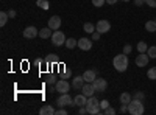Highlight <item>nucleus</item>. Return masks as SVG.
<instances>
[{
  "label": "nucleus",
  "instance_id": "nucleus-27",
  "mask_svg": "<svg viewBox=\"0 0 156 115\" xmlns=\"http://www.w3.org/2000/svg\"><path fill=\"white\" fill-rule=\"evenodd\" d=\"M147 55L150 56V59H156V45L148 47V50H147Z\"/></svg>",
  "mask_w": 156,
  "mask_h": 115
},
{
  "label": "nucleus",
  "instance_id": "nucleus-39",
  "mask_svg": "<svg viewBox=\"0 0 156 115\" xmlns=\"http://www.w3.org/2000/svg\"><path fill=\"white\" fill-rule=\"evenodd\" d=\"M125 112H128V104H122L120 103V113H125Z\"/></svg>",
  "mask_w": 156,
  "mask_h": 115
},
{
  "label": "nucleus",
  "instance_id": "nucleus-12",
  "mask_svg": "<svg viewBox=\"0 0 156 115\" xmlns=\"http://www.w3.org/2000/svg\"><path fill=\"white\" fill-rule=\"evenodd\" d=\"M78 47H80L83 52H87V50L92 48V41L87 39V37H81V39H78Z\"/></svg>",
  "mask_w": 156,
  "mask_h": 115
},
{
  "label": "nucleus",
  "instance_id": "nucleus-25",
  "mask_svg": "<svg viewBox=\"0 0 156 115\" xmlns=\"http://www.w3.org/2000/svg\"><path fill=\"white\" fill-rule=\"evenodd\" d=\"M44 62H45V64H50V62H51V64H58L59 61H58V56H56V55H48V56L44 59Z\"/></svg>",
  "mask_w": 156,
  "mask_h": 115
},
{
  "label": "nucleus",
  "instance_id": "nucleus-3",
  "mask_svg": "<svg viewBox=\"0 0 156 115\" xmlns=\"http://www.w3.org/2000/svg\"><path fill=\"white\" fill-rule=\"evenodd\" d=\"M86 109H87V113H90V115H98V113H101V112H103V110H101V107H100V101H98L94 95L87 98Z\"/></svg>",
  "mask_w": 156,
  "mask_h": 115
},
{
  "label": "nucleus",
  "instance_id": "nucleus-20",
  "mask_svg": "<svg viewBox=\"0 0 156 115\" xmlns=\"http://www.w3.org/2000/svg\"><path fill=\"white\" fill-rule=\"evenodd\" d=\"M145 30L148 33H154L156 31V20H147L145 22Z\"/></svg>",
  "mask_w": 156,
  "mask_h": 115
},
{
  "label": "nucleus",
  "instance_id": "nucleus-31",
  "mask_svg": "<svg viewBox=\"0 0 156 115\" xmlns=\"http://www.w3.org/2000/svg\"><path fill=\"white\" fill-rule=\"evenodd\" d=\"M103 113H106V115H114V113H115V109L109 106V107H106L105 110H103Z\"/></svg>",
  "mask_w": 156,
  "mask_h": 115
},
{
  "label": "nucleus",
  "instance_id": "nucleus-4",
  "mask_svg": "<svg viewBox=\"0 0 156 115\" xmlns=\"http://www.w3.org/2000/svg\"><path fill=\"white\" fill-rule=\"evenodd\" d=\"M50 39H51V42H53L55 47H61V45L66 44V36H64V33L59 31V30H55Z\"/></svg>",
  "mask_w": 156,
  "mask_h": 115
},
{
  "label": "nucleus",
  "instance_id": "nucleus-13",
  "mask_svg": "<svg viewBox=\"0 0 156 115\" xmlns=\"http://www.w3.org/2000/svg\"><path fill=\"white\" fill-rule=\"evenodd\" d=\"M73 103H75V106H78V107H83V106H86V103H87V96H86L84 93H78V95L73 98Z\"/></svg>",
  "mask_w": 156,
  "mask_h": 115
},
{
  "label": "nucleus",
  "instance_id": "nucleus-7",
  "mask_svg": "<svg viewBox=\"0 0 156 115\" xmlns=\"http://www.w3.org/2000/svg\"><path fill=\"white\" fill-rule=\"evenodd\" d=\"M55 87H56V92H59V93H67V92L70 90L69 81H67V79H62V78L58 79V83L55 84Z\"/></svg>",
  "mask_w": 156,
  "mask_h": 115
},
{
  "label": "nucleus",
  "instance_id": "nucleus-37",
  "mask_svg": "<svg viewBox=\"0 0 156 115\" xmlns=\"http://www.w3.org/2000/svg\"><path fill=\"white\" fill-rule=\"evenodd\" d=\"M100 36H101L100 31H94V33H92V41H98V39H100Z\"/></svg>",
  "mask_w": 156,
  "mask_h": 115
},
{
  "label": "nucleus",
  "instance_id": "nucleus-18",
  "mask_svg": "<svg viewBox=\"0 0 156 115\" xmlns=\"http://www.w3.org/2000/svg\"><path fill=\"white\" fill-rule=\"evenodd\" d=\"M55 109L53 107H51L50 104H45V106H42L41 107V110H39V113H41V115H55Z\"/></svg>",
  "mask_w": 156,
  "mask_h": 115
},
{
  "label": "nucleus",
  "instance_id": "nucleus-42",
  "mask_svg": "<svg viewBox=\"0 0 156 115\" xmlns=\"http://www.w3.org/2000/svg\"><path fill=\"white\" fill-rule=\"evenodd\" d=\"M136 6H142V3H145V0H134Z\"/></svg>",
  "mask_w": 156,
  "mask_h": 115
},
{
  "label": "nucleus",
  "instance_id": "nucleus-2",
  "mask_svg": "<svg viewBox=\"0 0 156 115\" xmlns=\"http://www.w3.org/2000/svg\"><path fill=\"white\" fill-rule=\"evenodd\" d=\"M145 110L144 107V101L142 100H136L133 98L131 101H129V104H128V112L131 113V115H142Z\"/></svg>",
  "mask_w": 156,
  "mask_h": 115
},
{
  "label": "nucleus",
  "instance_id": "nucleus-14",
  "mask_svg": "<svg viewBox=\"0 0 156 115\" xmlns=\"http://www.w3.org/2000/svg\"><path fill=\"white\" fill-rule=\"evenodd\" d=\"M84 78H83V75L81 76H75V78L72 79V87L73 89H76V90H80V89H83V86H84Z\"/></svg>",
  "mask_w": 156,
  "mask_h": 115
},
{
  "label": "nucleus",
  "instance_id": "nucleus-1",
  "mask_svg": "<svg viewBox=\"0 0 156 115\" xmlns=\"http://www.w3.org/2000/svg\"><path fill=\"white\" fill-rule=\"evenodd\" d=\"M112 66H114V69H115L117 72H120V73L126 72V69H128V56H126L125 53H120V55L114 56Z\"/></svg>",
  "mask_w": 156,
  "mask_h": 115
},
{
  "label": "nucleus",
  "instance_id": "nucleus-19",
  "mask_svg": "<svg viewBox=\"0 0 156 115\" xmlns=\"http://www.w3.org/2000/svg\"><path fill=\"white\" fill-rule=\"evenodd\" d=\"M131 100H133V95L129 92H123L120 95V103L122 104H129V101H131Z\"/></svg>",
  "mask_w": 156,
  "mask_h": 115
},
{
  "label": "nucleus",
  "instance_id": "nucleus-8",
  "mask_svg": "<svg viewBox=\"0 0 156 115\" xmlns=\"http://www.w3.org/2000/svg\"><path fill=\"white\" fill-rule=\"evenodd\" d=\"M134 62H136L137 67H147L148 62H150V56H148L147 53H139V55L136 56Z\"/></svg>",
  "mask_w": 156,
  "mask_h": 115
},
{
  "label": "nucleus",
  "instance_id": "nucleus-6",
  "mask_svg": "<svg viewBox=\"0 0 156 115\" xmlns=\"http://www.w3.org/2000/svg\"><path fill=\"white\" fill-rule=\"evenodd\" d=\"M92 86H94V89H95V92H106L108 81L103 79V78H95V79L92 81Z\"/></svg>",
  "mask_w": 156,
  "mask_h": 115
},
{
  "label": "nucleus",
  "instance_id": "nucleus-46",
  "mask_svg": "<svg viewBox=\"0 0 156 115\" xmlns=\"http://www.w3.org/2000/svg\"><path fill=\"white\" fill-rule=\"evenodd\" d=\"M154 20H156V19H154Z\"/></svg>",
  "mask_w": 156,
  "mask_h": 115
},
{
  "label": "nucleus",
  "instance_id": "nucleus-36",
  "mask_svg": "<svg viewBox=\"0 0 156 115\" xmlns=\"http://www.w3.org/2000/svg\"><path fill=\"white\" fill-rule=\"evenodd\" d=\"M55 115H67V110L64 109V107H59V109L55 112Z\"/></svg>",
  "mask_w": 156,
  "mask_h": 115
},
{
  "label": "nucleus",
  "instance_id": "nucleus-26",
  "mask_svg": "<svg viewBox=\"0 0 156 115\" xmlns=\"http://www.w3.org/2000/svg\"><path fill=\"white\" fill-rule=\"evenodd\" d=\"M36 5L41 9H48L50 8V3L47 2V0H36Z\"/></svg>",
  "mask_w": 156,
  "mask_h": 115
},
{
  "label": "nucleus",
  "instance_id": "nucleus-9",
  "mask_svg": "<svg viewBox=\"0 0 156 115\" xmlns=\"http://www.w3.org/2000/svg\"><path fill=\"white\" fill-rule=\"evenodd\" d=\"M95 30H97V31H100L101 34L108 33V31L111 30V23H109V20H105V19L98 20V22H97V27H95Z\"/></svg>",
  "mask_w": 156,
  "mask_h": 115
},
{
  "label": "nucleus",
  "instance_id": "nucleus-11",
  "mask_svg": "<svg viewBox=\"0 0 156 115\" xmlns=\"http://www.w3.org/2000/svg\"><path fill=\"white\" fill-rule=\"evenodd\" d=\"M47 27H50L51 30H59V27H61V17L59 16H51L48 19Z\"/></svg>",
  "mask_w": 156,
  "mask_h": 115
},
{
  "label": "nucleus",
  "instance_id": "nucleus-44",
  "mask_svg": "<svg viewBox=\"0 0 156 115\" xmlns=\"http://www.w3.org/2000/svg\"><path fill=\"white\" fill-rule=\"evenodd\" d=\"M117 2H119V0H106V3H108V5H115Z\"/></svg>",
  "mask_w": 156,
  "mask_h": 115
},
{
  "label": "nucleus",
  "instance_id": "nucleus-16",
  "mask_svg": "<svg viewBox=\"0 0 156 115\" xmlns=\"http://www.w3.org/2000/svg\"><path fill=\"white\" fill-rule=\"evenodd\" d=\"M83 78H84L86 83H92V81L97 78V72H95V70H86V72L83 73Z\"/></svg>",
  "mask_w": 156,
  "mask_h": 115
},
{
  "label": "nucleus",
  "instance_id": "nucleus-43",
  "mask_svg": "<svg viewBox=\"0 0 156 115\" xmlns=\"http://www.w3.org/2000/svg\"><path fill=\"white\" fill-rule=\"evenodd\" d=\"M41 64H42V59H39V58H37V59H34V66H36V67H39Z\"/></svg>",
  "mask_w": 156,
  "mask_h": 115
},
{
  "label": "nucleus",
  "instance_id": "nucleus-24",
  "mask_svg": "<svg viewBox=\"0 0 156 115\" xmlns=\"http://www.w3.org/2000/svg\"><path fill=\"white\" fill-rule=\"evenodd\" d=\"M64 45H66L67 48H75V47H78V41H75L73 39V37H70V39H66V44H64Z\"/></svg>",
  "mask_w": 156,
  "mask_h": 115
},
{
  "label": "nucleus",
  "instance_id": "nucleus-15",
  "mask_svg": "<svg viewBox=\"0 0 156 115\" xmlns=\"http://www.w3.org/2000/svg\"><path fill=\"white\" fill-rule=\"evenodd\" d=\"M83 93L89 98V96H92L94 93H95V89H94V86H92V83H84V86H83Z\"/></svg>",
  "mask_w": 156,
  "mask_h": 115
},
{
  "label": "nucleus",
  "instance_id": "nucleus-21",
  "mask_svg": "<svg viewBox=\"0 0 156 115\" xmlns=\"http://www.w3.org/2000/svg\"><path fill=\"white\" fill-rule=\"evenodd\" d=\"M83 30H84V33L92 34V33L95 31V25H94V23H90V22H86V23H84V27H83Z\"/></svg>",
  "mask_w": 156,
  "mask_h": 115
},
{
  "label": "nucleus",
  "instance_id": "nucleus-10",
  "mask_svg": "<svg viewBox=\"0 0 156 115\" xmlns=\"http://www.w3.org/2000/svg\"><path fill=\"white\" fill-rule=\"evenodd\" d=\"M23 37L25 39H34L36 36H39V30L36 28V27H27L23 30Z\"/></svg>",
  "mask_w": 156,
  "mask_h": 115
},
{
  "label": "nucleus",
  "instance_id": "nucleus-29",
  "mask_svg": "<svg viewBox=\"0 0 156 115\" xmlns=\"http://www.w3.org/2000/svg\"><path fill=\"white\" fill-rule=\"evenodd\" d=\"M105 3H106V0H92V5L97 6V8H101Z\"/></svg>",
  "mask_w": 156,
  "mask_h": 115
},
{
  "label": "nucleus",
  "instance_id": "nucleus-28",
  "mask_svg": "<svg viewBox=\"0 0 156 115\" xmlns=\"http://www.w3.org/2000/svg\"><path fill=\"white\" fill-rule=\"evenodd\" d=\"M147 76H148V79H156V67H151V69H148V72H147Z\"/></svg>",
  "mask_w": 156,
  "mask_h": 115
},
{
  "label": "nucleus",
  "instance_id": "nucleus-35",
  "mask_svg": "<svg viewBox=\"0 0 156 115\" xmlns=\"http://www.w3.org/2000/svg\"><path fill=\"white\" fill-rule=\"evenodd\" d=\"M131 52H133V47H131V45H125V47H123V53H125V55H129Z\"/></svg>",
  "mask_w": 156,
  "mask_h": 115
},
{
  "label": "nucleus",
  "instance_id": "nucleus-32",
  "mask_svg": "<svg viewBox=\"0 0 156 115\" xmlns=\"http://www.w3.org/2000/svg\"><path fill=\"white\" fill-rule=\"evenodd\" d=\"M133 98H136V100H142V101H144V98H145V93H144V92H136Z\"/></svg>",
  "mask_w": 156,
  "mask_h": 115
},
{
  "label": "nucleus",
  "instance_id": "nucleus-38",
  "mask_svg": "<svg viewBox=\"0 0 156 115\" xmlns=\"http://www.w3.org/2000/svg\"><path fill=\"white\" fill-rule=\"evenodd\" d=\"M145 3L151 8H156V0H145Z\"/></svg>",
  "mask_w": 156,
  "mask_h": 115
},
{
  "label": "nucleus",
  "instance_id": "nucleus-34",
  "mask_svg": "<svg viewBox=\"0 0 156 115\" xmlns=\"http://www.w3.org/2000/svg\"><path fill=\"white\" fill-rule=\"evenodd\" d=\"M100 107H101L103 110H105L106 107H109V103H108L106 100H101V101H100Z\"/></svg>",
  "mask_w": 156,
  "mask_h": 115
},
{
  "label": "nucleus",
  "instance_id": "nucleus-23",
  "mask_svg": "<svg viewBox=\"0 0 156 115\" xmlns=\"http://www.w3.org/2000/svg\"><path fill=\"white\" fill-rule=\"evenodd\" d=\"M137 52L139 53H147V50H148V47H147V42H144V41H140L139 44H137Z\"/></svg>",
  "mask_w": 156,
  "mask_h": 115
},
{
  "label": "nucleus",
  "instance_id": "nucleus-30",
  "mask_svg": "<svg viewBox=\"0 0 156 115\" xmlns=\"http://www.w3.org/2000/svg\"><path fill=\"white\" fill-rule=\"evenodd\" d=\"M56 83H58V81H56V78H55L53 75H50L48 78H47V84H50V86H53V84H56Z\"/></svg>",
  "mask_w": 156,
  "mask_h": 115
},
{
  "label": "nucleus",
  "instance_id": "nucleus-33",
  "mask_svg": "<svg viewBox=\"0 0 156 115\" xmlns=\"http://www.w3.org/2000/svg\"><path fill=\"white\" fill-rule=\"evenodd\" d=\"M70 76H72V73H70L69 70H66L62 75H59V78H62V79H67V78H70Z\"/></svg>",
  "mask_w": 156,
  "mask_h": 115
},
{
  "label": "nucleus",
  "instance_id": "nucleus-40",
  "mask_svg": "<svg viewBox=\"0 0 156 115\" xmlns=\"http://www.w3.org/2000/svg\"><path fill=\"white\" fill-rule=\"evenodd\" d=\"M8 16H9V19H14L16 17V11L14 9H9L8 11Z\"/></svg>",
  "mask_w": 156,
  "mask_h": 115
},
{
  "label": "nucleus",
  "instance_id": "nucleus-5",
  "mask_svg": "<svg viewBox=\"0 0 156 115\" xmlns=\"http://www.w3.org/2000/svg\"><path fill=\"white\" fill-rule=\"evenodd\" d=\"M56 104H58V107H66V106H75L73 100H72V96H70L69 93H61V95L58 96V100H56Z\"/></svg>",
  "mask_w": 156,
  "mask_h": 115
},
{
  "label": "nucleus",
  "instance_id": "nucleus-41",
  "mask_svg": "<svg viewBox=\"0 0 156 115\" xmlns=\"http://www.w3.org/2000/svg\"><path fill=\"white\" fill-rule=\"evenodd\" d=\"M78 113H80V115H84V113H87V109H86V106L80 107V110H78Z\"/></svg>",
  "mask_w": 156,
  "mask_h": 115
},
{
  "label": "nucleus",
  "instance_id": "nucleus-22",
  "mask_svg": "<svg viewBox=\"0 0 156 115\" xmlns=\"http://www.w3.org/2000/svg\"><path fill=\"white\" fill-rule=\"evenodd\" d=\"M8 19H9L8 12H5V11H2V12H0V27H5V25H6V22H8Z\"/></svg>",
  "mask_w": 156,
  "mask_h": 115
},
{
  "label": "nucleus",
  "instance_id": "nucleus-45",
  "mask_svg": "<svg viewBox=\"0 0 156 115\" xmlns=\"http://www.w3.org/2000/svg\"><path fill=\"white\" fill-rule=\"evenodd\" d=\"M122 2H129V0H122Z\"/></svg>",
  "mask_w": 156,
  "mask_h": 115
},
{
  "label": "nucleus",
  "instance_id": "nucleus-17",
  "mask_svg": "<svg viewBox=\"0 0 156 115\" xmlns=\"http://www.w3.org/2000/svg\"><path fill=\"white\" fill-rule=\"evenodd\" d=\"M51 34H53V30H51L50 27H45L42 30H39V37H42V39H48V37H51Z\"/></svg>",
  "mask_w": 156,
  "mask_h": 115
}]
</instances>
